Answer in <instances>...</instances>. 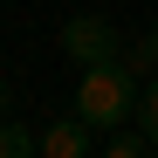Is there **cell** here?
Returning <instances> with one entry per match:
<instances>
[{
    "mask_svg": "<svg viewBox=\"0 0 158 158\" xmlns=\"http://www.w3.org/2000/svg\"><path fill=\"white\" fill-rule=\"evenodd\" d=\"M138 76H131V62L117 55V62H89L83 76H76V117H83L89 131H117V124H131L138 117Z\"/></svg>",
    "mask_w": 158,
    "mask_h": 158,
    "instance_id": "1",
    "label": "cell"
},
{
    "mask_svg": "<svg viewBox=\"0 0 158 158\" xmlns=\"http://www.w3.org/2000/svg\"><path fill=\"white\" fill-rule=\"evenodd\" d=\"M62 55H69L76 69H89V62H117V55H124V35H117L103 14H69V21H62Z\"/></svg>",
    "mask_w": 158,
    "mask_h": 158,
    "instance_id": "2",
    "label": "cell"
},
{
    "mask_svg": "<svg viewBox=\"0 0 158 158\" xmlns=\"http://www.w3.org/2000/svg\"><path fill=\"white\" fill-rule=\"evenodd\" d=\"M138 131H144L151 151H158V76H144V89H138Z\"/></svg>",
    "mask_w": 158,
    "mask_h": 158,
    "instance_id": "6",
    "label": "cell"
},
{
    "mask_svg": "<svg viewBox=\"0 0 158 158\" xmlns=\"http://www.w3.org/2000/svg\"><path fill=\"white\" fill-rule=\"evenodd\" d=\"M35 158H89V124L76 117V110H69V117H55V124L35 138Z\"/></svg>",
    "mask_w": 158,
    "mask_h": 158,
    "instance_id": "3",
    "label": "cell"
},
{
    "mask_svg": "<svg viewBox=\"0 0 158 158\" xmlns=\"http://www.w3.org/2000/svg\"><path fill=\"white\" fill-rule=\"evenodd\" d=\"M124 62H131V76H138V83H144V76H158V21H151L138 41H124Z\"/></svg>",
    "mask_w": 158,
    "mask_h": 158,
    "instance_id": "4",
    "label": "cell"
},
{
    "mask_svg": "<svg viewBox=\"0 0 158 158\" xmlns=\"http://www.w3.org/2000/svg\"><path fill=\"white\" fill-rule=\"evenodd\" d=\"M0 158H35V131L14 124V117H0Z\"/></svg>",
    "mask_w": 158,
    "mask_h": 158,
    "instance_id": "5",
    "label": "cell"
},
{
    "mask_svg": "<svg viewBox=\"0 0 158 158\" xmlns=\"http://www.w3.org/2000/svg\"><path fill=\"white\" fill-rule=\"evenodd\" d=\"M103 158H158V151H151V138H144V131H124V138H110V144H103Z\"/></svg>",
    "mask_w": 158,
    "mask_h": 158,
    "instance_id": "7",
    "label": "cell"
},
{
    "mask_svg": "<svg viewBox=\"0 0 158 158\" xmlns=\"http://www.w3.org/2000/svg\"><path fill=\"white\" fill-rule=\"evenodd\" d=\"M14 110V83H0V117H7Z\"/></svg>",
    "mask_w": 158,
    "mask_h": 158,
    "instance_id": "8",
    "label": "cell"
}]
</instances>
